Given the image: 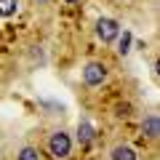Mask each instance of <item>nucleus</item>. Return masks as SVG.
<instances>
[{
  "instance_id": "nucleus-1",
  "label": "nucleus",
  "mask_w": 160,
  "mask_h": 160,
  "mask_svg": "<svg viewBox=\"0 0 160 160\" xmlns=\"http://www.w3.org/2000/svg\"><path fill=\"white\" fill-rule=\"evenodd\" d=\"M48 152H51L56 160H67L69 152H72V139H69V133L53 131L51 136H48Z\"/></svg>"
},
{
  "instance_id": "nucleus-2",
  "label": "nucleus",
  "mask_w": 160,
  "mask_h": 160,
  "mask_svg": "<svg viewBox=\"0 0 160 160\" xmlns=\"http://www.w3.org/2000/svg\"><path fill=\"white\" fill-rule=\"evenodd\" d=\"M96 38L102 43H112V40L120 38V22L118 19H109V16H102L96 22Z\"/></svg>"
},
{
  "instance_id": "nucleus-3",
  "label": "nucleus",
  "mask_w": 160,
  "mask_h": 160,
  "mask_svg": "<svg viewBox=\"0 0 160 160\" xmlns=\"http://www.w3.org/2000/svg\"><path fill=\"white\" fill-rule=\"evenodd\" d=\"M104 80H107V64H102V62H88L86 67H83V83H86V86L96 88V86H102Z\"/></svg>"
},
{
  "instance_id": "nucleus-4",
  "label": "nucleus",
  "mask_w": 160,
  "mask_h": 160,
  "mask_svg": "<svg viewBox=\"0 0 160 160\" xmlns=\"http://www.w3.org/2000/svg\"><path fill=\"white\" fill-rule=\"evenodd\" d=\"M93 139H96L93 126L88 123V120H80V123H78V144H80V147H86V144H91Z\"/></svg>"
},
{
  "instance_id": "nucleus-5",
  "label": "nucleus",
  "mask_w": 160,
  "mask_h": 160,
  "mask_svg": "<svg viewBox=\"0 0 160 160\" xmlns=\"http://www.w3.org/2000/svg\"><path fill=\"white\" fill-rule=\"evenodd\" d=\"M109 160H139L136 149L128 147V144H115L112 152H109Z\"/></svg>"
},
{
  "instance_id": "nucleus-6",
  "label": "nucleus",
  "mask_w": 160,
  "mask_h": 160,
  "mask_svg": "<svg viewBox=\"0 0 160 160\" xmlns=\"http://www.w3.org/2000/svg\"><path fill=\"white\" fill-rule=\"evenodd\" d=\"M142 131L147 133L149 139H158V133H160V120H158V115H147V118H144Z\"/></svg>"
},
{
  "instance_id": "nucleus-7",
  "label": "nucleus",
  "mask_w": 160,
  "mask_h": 160,
  "mask_svg": "<svg viewBox=\"0 0 160 160\" xmlns=\"http://www.w3.org/2000/svg\"><path fill=\"white\" fill-rule=\"evenodd\" d=\"M19 8V0H0V16H13Z\"/></svg>"
},
{
  "instance_id": "nucleus-8",
  "label": "nucleus",
  "mask_w": 160,
  "mask_h": 160,
  "mask_svg": "<svg viewBox=\"0 0 160 160\" xmlns=\"http://www.w3.org/2000/svg\"><path fill=\"white\" fill-rule=\"evenodd\" d=\"M131 32H128V29H123V38H120V43H118V53L120 56H126L128 51H131Z\"/></svg>"
},
{
  "instance_id": "nucleus-9",
  "label": "nucleus",
  "mask_w": 160,
  "mask_h": 160,
  "mask_svg": "<svg viewBox=\"0 0 160 160\" xmlns=\"http://www.w3.org/2000/svg\"><path fill=\"white\" fill-rule=\"evenodd\" d=\"M16 160H40V152L35 147H22L16 155Z\"/></svg>"
},
{
  "instance_id": "nucleus-10",
  "label": "nucleus",
  "mask_w": 160,
  "mask_h": 160,
  "mask_svg": "<svg viewBox=\"0 0 160 160\" xmlns=\"http://www.w3.org/2000/svg\"><path fill=\"white\" fill-rule=\"evenodd\" d=\"M131 115V104H118V118H126Z\"/></svg>"
},
{
  "instance_id": "nucleus-11",
  "label": "nucleus",
  "mask_w": 160,
  "mask_h": 160,
  "mask_svg": "<svg viewBox=\"0 0 160 160\" xmlns=\"http://www.w3.org/2000/svg\"><path fill=\"white\" fill-rule=\"evenodd\" d=\"M67 3H80V0H67Z\"/></svg>"
},
{
  "instance_id": "nucleus-12",
  "label": "nucleus",
  "mask_w": 160,
  "mask_h": 160,
  "mask_svg": "<svg viewBox=\"0 0 160 160\" xmlns=\"http://www.w3.org/2000/svg\"><path fill=\"white\" fill-rule=\"evenodd\" d=\"M38 3H48V0H38Z\"/></svg>"
}]
</instances>
